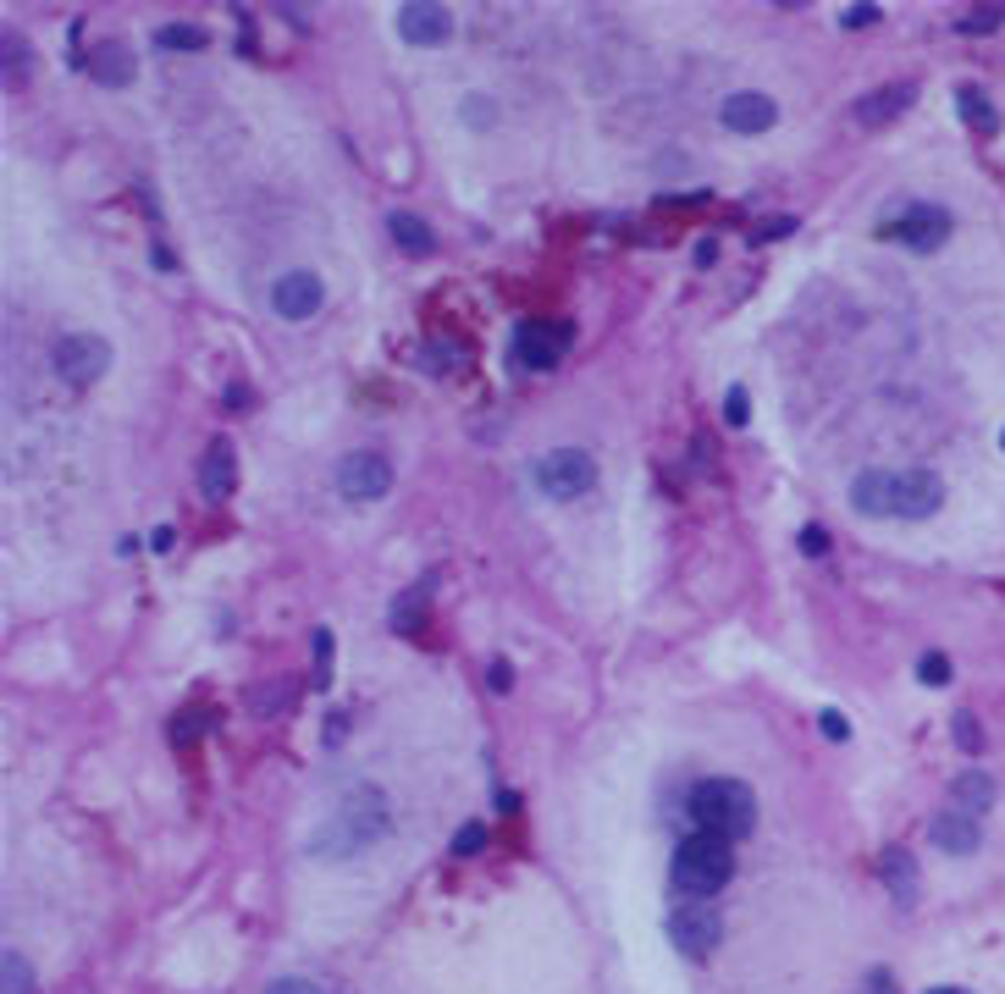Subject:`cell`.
<instances>
[{"label":"cell","mask_w":1005,"mask_h":994,"mask_svg":"<svg viewBox=\"0 0 1005 994\" xmlns=\"http://www.w3.org/2000/svg\"><path fill=\"white\" fill-rule=\"evenodd\" d=\"M746 414H752L746 387H730V392H724V420H730V425H746Z\"/></svg>","instance_id":"8d00e7d4"},{"label":"cell","mask_w":1005,"mask_h":994,"mask_svg":"<svg viewBox=\"0 0 1005 994\" xmlns=\"http://www.w3.org/2000/svg\"><path fill=\"white\" fill-rule=\"evenodd\" d=\"M575 343V326L570 321H526L515 332V365L520 370H553Z\"/></svg>","instance_id":"9c48e42d"},{"label":"cell","mask_w":1005,"mask_h":994,"mask_svg":"<svg viewBox=\"0 0 1005 994\" xmlns=\"http://www.w3.org/2000/svg\"><path fill=\"white\" fill-rule=\"evenodd\" d=\"M873 23H878V7H867V0H862V7H845V12H840V29H873Z\"/></svg>","instance_id":"74e56055"},{"label":"cell","mask_w":1005,"mask_h":994,"mask_svg":"<svg viewBox=\"0 0 1005 994\" xmlns=\"http://www.w3.org/2000/svg\"><path fill=\"white\" fill-rule=\"evenodd\" d=\"M801 553L807 559H823L829 553V531L823 526H801Z\"/></svg>","instance_id":"ab89813d"},{"label":"cell","mask_w":1005,"mask_h":994,"mask_svg":"<svg viewBox=\"0 0 1005 994\" xmlns=\"http://www.w3.org/2000/svg\"><path fill=\"white\" fill-rule=\"evenodd\" d=\"M944 504V480L933 469H862L851 480V509L867 520H928Z\"/></svg>","instance_id":"6da1fadb"},{"label":"cell","mask_w":1005,"mask_h":994,"mask_svg":"<svg viewBox=\"0 0 1005 994\" xmlns=\"http://www.w3.org/2000/svg\"><path fill=\"white\" fill-rule=\"evenodd\" d=\"M994 796H999V785H994V774H983V768H972V774H961V779L950 785V801H955L961 812H972V818H983V812L994 807Z\"/></svg>","instance_id":"d6986e66"},{"label":"cell","mask_w":1005,"mask_h":994,"mask_svg":"<svg viewBox=\"0 0 1005 994\" xmlns=\"http://www.w3.org/2000/svg\"><path fill=\"white\" fill-rule=\"evenodd\" d=\"M89 73H95V84H106V89H128V84H133V51H128L122 40H106V45H95Z\"/></svg>","instance_id":"ac0fdd59"},{"label":"cell","mask_w":1005,"mask_h":994,"mask_svg":"<svg viewBox=\"0 0 1005 994\" xmlns=\"http://www.w3.org/2000/svg\"><path fill=\"white\" fill-rule=\"evenodd\" d=\"M486 685L502 696V691H515V669H509V658H491L486 663Z\"/></svg>","instance_id":"e575fe53"},{"label":"cell","mask_w":1005,"mask_h":994,"mask_svg":"<svg viewBox=\"0 0 1005 994\" xmlns=\"http://www.w3.org/2000/svg\"><path fill=\"white\" fill-rule=\"evenodd\" d=\"M321 304H326V282H321L315 271H282V277L271 282V310H277L282 321H310Z\"/></svg>","instance_id":"7c38bea8"},{"label":"cell","mask_w":1005,"mask_h":994,"mask_svg":"<svg viewBox=\"0 0 1005 994\" xmlns=\"http://www.w3.org/2000/svg\"><path fill=\"white\" fill-rule=\"evenodd\" d=\"M928 840H933V851H944V856H972V851L983 845V829H977L972 812L944 807V812L928 818Z\"/></svg>","instance_id":"9a60e30c"},{"label":"cell","mask_w":1005,"mask_h":994,"mask_svg":"<svg viewBox=\"0 0 1005 994\" xmlns=\"http://www.w3.org/2000/svg\"><path fill=\"white\" fill-rule=\"evenodd\" d=\"M999 447H1005V431H999Z\"/></svg>","instance_id":"f6af8a7d"},{"label":"cell","mask_w":1005,"mask_h":994,"mask_svg":"<svg viewBox=\"0 0 1005 994\" xmlns=\"http://www.w3.org/2000/svg\"><path fill=\"white\" fill-rule=\"evenodd\" d=\"M233 486H238V458H233V442L221 436V442H210V447H205V464H199V491H205V504H227V497H233Z\"/></svg>","instance_id":"2e32d148"},{"label":"cell","mask_w":1005,"mask_h":994,"mask_svg":"<svg viewBox=\"0 0 1005 994\" xmlns=\"http://www.w3.org/2000/svg\"><path fill=\"white\" fill-rule=\"evenodd\" d=\"M0 988H7V994H40L34 961L23 950H7V961H0Z\"/></svg>","instance_id":"cb8c5ba5"},{"label":"cell","mask_w":1005,"mask_h":994,"mask_svg":"<svg viewBox=\"0 0 1005 994\" xmlns=\"http://www.w3.org/2000/svg\"><path fill=\"white\" fill-rule=\"evenodd\" d=\"M878 873H884L889 900L911 911V906H917V862H911V851H906V845H889V851L878 856Z\"/></svg>","instance_id":"e0dca14e"},{"label":"cell","mask_w":1005,"mask_h":994,"mask_svg":"<svg viewBox=\"0 0 1005 994\" xmlns=\"http://www.w3.org/2000/svg\"><path fill=\"white\" fill-rule=\"evenodd\" d=\"M685 818L702 834H718V840L735 845V840H746L757 829V796L741 779H696L691 796H685Z\"/></svg>","instance_id":"3957f363"},{"label":"cell","mask_w":1005,"mask_h":994,"mask_svg":"<svg viewBox=\"0 0 1005 994\" xmlns=\"http://www.w3.org/2000/svg\"><path fill=\"white\" fill-rule=\"evenodd\" d=\"M431 592V581H420V586H409V592H398V603H392V614H387V625L398 630V636H414L420 625H425V597Z\"/></svg>","instance_id":"7402d4cb"},{"label":"cell","mask_w":1005,"mask_h":994,"mask_svg":"<svg viewBox=\"0 0 1005 994\" xmlns=\"http://www.w3.org/2000/svg\"><path fill=\"white\" fill-rule=\"evenodd\" d=\"M387 233H392V244H398L403 255H414V260L436 249V233H431L414 210H392V216H387Z\"/></svg>","instance_id":"ffe728a7"},{"label":"cell","mask_w":1005,"mask_h":994,"mask_svg":"<svg viewBox=\"0 0 1005 994\" xmlns=\"http://www.w3.org/2000/svg\"><path fill=\"white\" fill-rule=\"evenodd\" d=\"M531 480H537L542 497H553V504H575V497H586L597 486V458L586 447H548L531 464Z\"/></svg>","instance_id":"5b68a950"},{"label":"cell","mask_w":1005,"mask_h":994,"mask_svg":"<svg viewBox=\"0 0 1005 994\" xmlns=\"http://www.w3.org/2000/svg\"><path fill=\"white\" fill-rule=\"evenodd\" d=\"M381 834H387V796H381L376 785H359V790H348L343 807L310 834V851L326 856V862H343V856L376 845Z\"/></svg>","instance_id":"7a4b0ae2"},{"label":"cell","mask_w":1005,"mask_h":994,"mask_svg":"<svg viewBox=\"0 0 1005 994\" xmlns=\"http://www.w3.org/2000/svg\"><path fill=\"white\" fill-rule=\"evenodd\" d=\"M480 851H486V823H464L453 834V856L464 862V856H480Z\"/></svg>","instance_id":"f546056e"},{"label":"cell","mask_w":1005,"mask_h":994,"mask_svg":"<svg viewBox=\"0 0 1005 994\" xmlns=\"http://www.w3.org/2000/svg\"><path fill=\"white\" fill-rule=\"evenodd\" d=\"M155 45H161V51H205L210 34H205V29H161Z\"/></svg>","instance_id":"4316f807"},{"label":"cell","mask_w":1005,"mask_h":994,"mask_svg":"<svg viewBox=\"0 0 1005 994\" xmlns=\"http://www.w3.org/2000/svg\"><path fill=\"white\" fill-rule=\"evenodd\" d=\"M796 227H801V222H796V216H774V222H763V227H757V233H752V244H768V238H790V233H796Z\"/></svg>","instance_id":"d590c367"},{"label":"cell","mask_w":1005,"mask_h":994,"mask_svg":"<svg viewBox=\"0 0 1005 994\" xmlns=\"http://www.w3.org/2000/svg\"><path fill=\"white\" fill-rule=\"evenodd\" d=\"M955 106H961V122H966V128H977L983 139H994V133H999V111H994V100H988L983 89L961 84V89H955Z\"/></svg>","instance_id":"44dd1931"},{"label":"cell","mask_w":1005,"mask_h":994,"mask_svg":"<svg viewBox=\"0 0 1005 994\" xmlns=\"http://www.w3.org/2000/svg\"><path fill=\"white\" fill-rule=\"evenodd\" d=\"M950 674H955V669H950L944 652H922V658H917V680H922V685L939 691V685H950Z\"/></svg>","instance_id":"f1b7e54d"},{"label":"cell","mask_w":1005,"mask_h":994,"mask_svg":"<svg viewBox=\"0 0 1005 994\" xmlns=\"http://www.w3.org/2000/svg\"><path fill=\"white\" fill-rule=\"evenodd\" d=\"M172 542H177L172 526H155V531H150V548H155V553H172Z\"/></svg>","instance_id":"b9f144b4"},{"label":"cell","mask_w":1005,"mask_h":994,"mask_svg":"<svg viewBox=\"0 0 1005 994\" xmlns=\"http://www.w3.org/2000/svg\"><path fill=\"white\" fill-rule=\"evenodd\" d=\"M464 122H469V128H491V122H497V106H491L486 95H464Z\"/></svg>","instance_id":"1f68e13d"},{"label":"cell","mask_w":1005,"mask_h":994,"mask_svg":"<svg viewBox=\"0 0 1005 994\" xmlns=\"http://www.w3.org/2000/svg\"><path fill=\"white\" fill-rule=\"evenodd\" d=\"M310 652H315V691H326L332 685V630L326 625L310 636Z\"/></svg>","instance_id":"83f0119b"},{"label":"cell","mask_w":1005,"mask_h":994,"mask_svg":"<svg viewBox=\"0 0 1005 994\" xmlns=\"http://www.w3.org/2000/svg\"><path fill=\"white\" fill-rule=\"evenodd\" d=\"M669 878H674V889H680L685 900H707V895H718V889L735 878V845L718 840V834L691 829V834L674 845Z\"/></svg>","instance_id":"277c9868"},{"label":"cell","mask_w":1005,"mask_h":994,"mask_svg":"<svg viewBox=\"0 0 1005 994\" xmlns=\"http://www.w3.org/2000/svg\"><path fill=\"white\" fill-rule=\"evenodd\" d=\"M663 928H669V944H674L680 955H691V961L713 955L718 939H724V917H718L707 900H680V906H669Z\"/></svg>","instance_id":"8992f818"},{"label":"cell","mask_w":1005,"mask_h":994,"mask_svg":"<svg viewBox=\"0 0 1005 994\" xmlns=\"http://www.w3.org/2000/svg\"><path fill=\"white\" fill-rule=\"evenodd\" d=\"M928 994H966V988H955V983H939V988H928Z\"/></svg>","instance_id":"ee69618b"},{"label":"cell","mask_w":1005,"mask_h":994,"mask_svg":"<svg viewBox=\"0 0 1005 994\" xmlns=\"http://www.w3.org/2000/svg\"><path fill=\"white\" fill-rule=\"evenodd\" d=\"M718 122H724L735 139H757V133H768V128L779 122V106H774L768 95H757V89H741V95H730V100L718 106Z\"/></svg>","instance_id":"4fadbf2b"},{"label":"cell","mask_w":1005,"mask_h":994,"mask_svg":"<svg viewBox=\"0 0 1005 994\" xmlns=\"http://www.w3.org/2000/svg\"><path fill=\"white\" fill-rule=\"evenodd\" d=\"M1005 23V7H972V12H961V23H955V34H966V40H977V34H994Z\"/></svg>","instance_id":"484cf974"},{"label":"cell","mask_w":1005,"mask_h":994,"mask_svg":"<svg viewBox=\"0 0 1005 994\" xmlns=\"http://www.w3.org/2000/svg\"><path fill=\"white\" fill-rule=\"evenodd\" d=\"M205 724H210V713H177L172 719V741H194V735H205Z\"/></svg>","instance_id":"d6a6232c"},{"label":"cell","mask_w":1005,"mask_h":994,"mask_svg":"<svg viewBox=\"0 0 1005 994\" xmlns=\"http://www.w3.org/2000/svg\"><path fill=\"white\" fill-rule=\"evenodd\" d=\"M911 106H917V84H911V78H895V84H884V89L862 95V100L851 106V117H856L862 128H884V122L906 117Z\"/></svg>","instance_id":"5bb4252c"},{"label":"cell","mask_w":1005,"mask_h":994,"mask_svg":"<svg viewBox=\"0 0 1005 994\" xmlns=\"http://www.w3.org/2000/svg\"><path fill=\"white\" fill-rule=\"evenodd\" d=\"M889 244H900V249H911V255H933L950 233H955V216L944 210V205H906L895 222H884L878 227Z\"/></svg>","instance_id":"ba28073f"},{"label":"cell","mask_w":1005,"mask_h":994,"mask_svg":"<svg viewBox=\"0 0 1005 994\" xmlns=\"http://www.w3.org/2000/svg\"><path fill=\"white\" fill-rule=\"evenodd\" d=\"M955 746L972 757V752H983V724L972 719V713H955Z\"/></svg>","instance_id":"4dcf8cb0"},{"label":"cell","mask_w":1005,"mask_h":994,"mask_svg":"<svg viewBox=\"0 0 1005 994\" xmlns=\"http://www.w3.org/2000/svg\"><path fill=\"white\" fill-rule=\"evenodd\" d=\"M392 491V464L381 453H348L337 464V497L343 504H376Z\"/></svg>","instance_id":"30bf717a"},{"label":"cell","mask_w":1005,"mask_h":994,"mask_svg":"<svg viewBox=\"0 0 1005 994\" xmlns=\"http://www.w3.org/2000/svg\"><path fill=\"white\" fill-rule=\"evenodd\" d=\"M51 365H56L62 381L89 387V381H100L111 370V343L100 332H67V337L51 343Z\"/></svg>","instance_id":"52a82bcc"},{"label":"cell","mask_w":1005,"mask_h":994,"mask_svg":"<svg viewBox=\"0 0 1005 994\" xmlns=\"http://www.w3.org/2000/svg\"><path fill=\"white\" fill-rule=\"evenodd\" d=\"M398 40L403 45H420V51H436L453 40V12L447 7H431V0H403L398 7Z\"/></svg>","instance_id":"8fae6325"},{"label":"cell","mask_w":1005,"mask_h":994,"mask_svg":"<svg viewBox=\"0 0 1005 994\" xmlns=\"http://www.w3.org/2000/svg\"><path fill=\"white\" fill-rule=\"evenodd\" d=\"M818 730H823L829 741H851V719H845L840 707H823V713H818Z\"/></svg>","instance_id":"836d02e7"},{"label":"cell","mask_w":1005,"mask_h":994,"mask_svg":"<svg viewBox=\"0 0 1005 994\" xmlns=\"http://www.w3.org/2000/svg\"><path fill=\"white\" fill-rule=\"evenodd\" d=\"M293 696H299V685H293V680H266V685H255V691H249V713H255V719H277V713H288V707H293Z\"/></svg>","instance_id":"603a6c76"},{"label":"cell","mask_w":1005,"mask_h":994,"mask_svg":"<svg viewBox=\"0 0 1005 994\" xmlns=\"http://www.w3.org/2000/svg\"><path fill=\"white\" fill-rule=\"evenodd\" d=\"M7 56H12V84H23L29 78V45L18 34H7Z\"/></svg>","instance_id":"f35d334b"},{"label":"cell","mask_w":1005,"mask_h":994,"mask_svg":"<svg viewBox=\"0 0 1005 994\" xmlns=\"http://www.w3.org/2000/svg\"><path fill=\"white\" fill-rule=\"evenodd\" d=\"M266 994H321V983H310V977H271Z\"/></svg>","instance_id":"60d3db41"},{"label":"cell","mask_w":1005,"mask_h":994,"mask_svg":"<svg viewBox=\"0 0 1005 994\" xmlns=\"http://www.w3.org/2000/svg\"><path fill=\"white\" fill-rule=\"evenodd\" d=\"M464 359H469V354H464V343H442V337H436V343H425V354H420V365H425L431 376H442V370H458Z\"/></svg>","instance_id":"d4e9b609"},{"label":"cell","mask_w":1005,"mask_h":994,"mask_svg":"<svg viewBox=\"0 0 1005 994\" xmlns=\"http://www.w3.org/2000/svg\"><path fill=\"white\" fill-rule=\"evenodd\" d=\"M713 260H718V244L702 238V244H696V266H713Z\"/></svg>","instance_id":"7bdbcfd3"}]
</instances>
